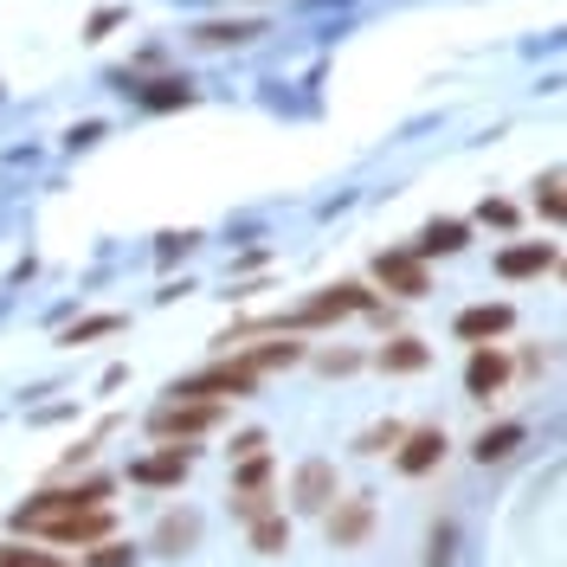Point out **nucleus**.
Here are the masks:
<instances>
[{
    "mask_svg": "<svg viewBox=\"0 0 567 567\" xmlns=\"http://www.w3.org/2000/svg\"><path fill=\"white\" fill-rule=\"evenodd\" d=\"M104 496H110L104 477H91V484H78V491H39V496H27V503L13 509V529L39 535V529H52V523H65V516L104 509Z\"/></svg>",
    "mask_w": 567,
    "mask_h": 567,
    "instance_id": "1",
    "label": "nucleus"
},
{
    "mask_svg": "<svg viewBox=\"0 0 567 567\" xmlns=\"http://www.w3.org/2000/svg\"><path fill=\"white\" fill-rule=\"evenodd\" d=\"M258 388V374H251L246 361H219V368H207V374H187V381H175V400H213L219 406V393H251Z\"/></svg>",
    "mask_w": 567,
    "mask_h": 567,
    "instance_id": "2",
    "label": "nucleus"
},
{
    "mask_svg": "<svg viewBox=\"0 0 567 567\" xmlns=\"http://www.w3.org/2000/svg\"><path fill=\"white\" fill-rule=\"evenodd\" d=\"M361 310H374V290H361V284H336V290H317L290 329H310V322H342V317H361Z\"/></svg>",
    "mask_w": 567,
    "mask_h": 567,
    "instance_id": "3",
    "label": "nucleus"
},
{
    "mask_svg": "<svg viewBox=\"0 0 567 567\" xmlns=\"http://www.w3.org/2000/svg\"><path fill=\"white\" fill-rule=\"evenodd\" d=\"M219 425V406L213 400H168L148 413V432L155 439H194V432H213Z\"/></svg>",
    "mask_w": 567,
    "mask_h": 567,
    "instance_id": "4",
    "label": "nucleus"
},
{
    "mask_svg": "<svg viewBox=\"0 0 567 567\" xmlns=\"http://www.w3.org/2000/svg\"><path fill=\"white\" fill-rule=\"evenodd\" d=\"M374 278L388 284L393 297H425V290H432L425 258H413V251H381V258H374Z\"/></svg>",
    "mask_w": 567,
    "mask_h": 567,
    "instance_id": "5",
    "label": "nucleus"
},
{
    "mask_svg": "<svg viewBox=\"0 0 567 567\" xmlns=\"http://www.w3.org/2000/svg\"><path fill=\"white\" fill-rule=\"evenodd\" d=\"M503 381H509V354L503 349H471V361H464V393L471 400H491V393H503Z\"/></svg>",
    "mask_w": 567,
    "mask_h": 567,
    "instance_id": "6",
    "label": "nucleus"
},
{
    "mask_svg": "<svg viewBox=\"0 0 567 567\" xmlns=\"http://www.w3.org/2000/svg\"><path fill=\"white\" fill-rule=\"evenodd\" d=\"M368 529H374V503H368V496H342V503L329 509V542H336V548H361Z\"/></svg>",
    "mask_w": 567,
    "mask_h": 567,
    "instance_id": "7",
    "label": "nucleus"
},
{
    "mask_svg": "<svg viewBox=\"0 0 567 567\" xmlns=\"http://www.w3.org/2000/svg\"><path fill=\"white\" fill-rule=\"evenodd\" d=\"M439 458H445V432H439V425H420V432L400 439V471H406V477H425Z\"/></svg>",
    "mask_w": 567,
    "mask_h": 567,
    "instance_id": "8",
    "label": "nucleus"
},
{
    "mask_svg": "<svg viewBox=\"0 0 567 567\" xmlns=\"http://www.w3.org/2000/svg\"><path fill=\"white\" fill-rule=\"evenodd\" d=\"M194 542H200V509H168L148 535V548H162V555H187Z\"/></svg>",
    "mask_w": 567,
    "mask_h": 567,
    "instance_id": "9",
    "label": "nucleus"
},
{
    "mask_svg": "<svg viewBox=\"0 0 567 567\" xmlns=\"http://www.w3.org/2000/svg\"><path fill=\"white\" fill-rule=\"evenodd\" d=\"M509 322H516V310H509V303H477V310H464L452 329H458L464 342H477V349H484L491 336H509Z\"/></svg>",
    "mask_w": 567,
    "mask_h": 567,
    "instance_id": "10",
    "label": "nucleus"
},
{
    "mask_svg": "<svg viewBox=\"0 0 567 567\" xmlns=\"http://www.w3.org/2000/svg\"><path fill=\"white\" fill-rule=\"evenodd\" d=\"M290 496H297V509H329V503H336V464L310 458L303 471H297Z\"/></svg>",
    "mask_w": 567,
    "mask_h": 567,
    "instance_id": "11",
    "label": "nucleus"
},
{
    "mask_svg": "<svg viewBox=\"0 0 567 567\" xmlns=\"http://www.w3.org/2000/svg\"><path fill=\"white\" fill-rule=\"evenodd\" d=\"M45 542H59V548H84V542H104L110 535V509H84V516H65V523H52V529H39Z\"/></svg>",
    "mask_w": 567,
    "mask_h": 567,
    "instance_id": "12",
    "label": "nucleus"
},
{
    "mask_svg": "<svg viewBox=\"0 0 567 567\" xmlns=\"http://www.w3.org/2000/svg\"><path fill=\"white\" fill-rule=\"evenodd\" d=\"M548 265H555V246H548V239L509 246L503 258H496V271H503V278H535V271H548Z\"/></svg>",
    "mask_w": 567,
    "mask_h": 567,
    "instance_id": "13",
    "label": "nucleus"
},
{
    "mask_svg": "<svg viewBox=\"0 0 567 567\" xmlns=\"http://www.w3.org/2000/svg\"><path fill=\"white\" fill-rule=\"evenodd\" d=\"M464 246H471V226L464 219H432L420 233V251L413 258H425V251H464Z\"/></svg>",
    "mask_w": 567,
    "mask_h": 567,
    "instance_id": "14",
    "label": "nucleus"
},
{
    "mask_svg": "<svg viewBox=\"0 0 567 567\" xmlns=\"http://www.w3.org/2000/svg\"><path fill=\"white\" fill-rule=\"evenodd\" d=\"M425 361H432V349H425V342H413V336H400V342H388V349H381V368H388V374H420Z\"/></svg>",
    "mask_w": 567,
    "mask_h": 567,
    "instance_id": "15",
    "label": "nucleus"
},
{
    "mask_svg": "<svg viewBox=\"0 0 567 567\" xmlns=\"http://www.w3.org/2000/svg\"><path fill=\"white\" fill-rule=\"evenodd\" d=\"M181 477H187V452H162V458H142L136 464V484H181Z\"/></svg>",
    "mask_w": 567,
    "mask_h": 567,
    "instance_id": "16",
    "label": "nucleus"
},
{
    "mask_svg": "<svg viewBox=\"0 0 567 567\" xmlns=\"http://www.w3.org/2000/svg\"><path fill=\"white\" fill-rule=\"evenodd\" d=\"M251 374H265V368H290V361H303V342H265V349L239 354Z\"/></svg>",
    "mask_w": 567,
    "mask_h": 567,
    "instance_id": "17",
    "label": "nucleus"
},
{
    "mask_svg": "<svg viewBox=\"0 0 567 567\" xmlns=\"http://www.w3.org/2000/svg\"><path fill=\"white\" fill-rule=\"evenodd\" d=\"M523 445V425H491L484 439H477V464H496V458H509Z\"/></svg>",
    "mask_w": 567,
    "mask_h": 567,
    "instance_id": "18",
    "label": "nucleus"
},
{
    "mask_svg": "<svg viewBox=\"0 0 567 567\" xmlns=\"http://www.w3.org/2000/svg\"><path fill=\"white\" fill-rule=\"evenodd\" d=\"M251 548H258V555H284V548H290V523H284V516H258V523H251Z\"/></svg>",
    "mask_w": 567,
    "mask_h": 567,
    "instance_id": "19",
    "label": "nucleus"
},
{
    "mask_svg": "<svg viewBox=\"0 0 567 567\" xmlns=\"http://www.w3.org/2000/svg\"><path fill=\"white\" fill-rule=\"evenodd\" d=\"M251 33H258L251 20H233V27H226V20H213V27H200V45H226V39L239 45V39H251Z\"/></svg>",
    "mask_w": 567,
    "mask_h": 567,
    "instance_id": "20",
    "label": "nucleus"
},
{
    "mask_svg": "<svg viewBox=\"0 0 567 567\" xmlns=\"http://www.w3.org/2000/svg\"><path fill=\"white\" fill-rule=\"evenodd\" d=\"M84 567H136V548H123V542H104V548H91Z\"/></svg>",
    "mask_w": 567,
    "mask_h": 567,
    "instance_id": "21",
    "label": "nucleus"
},
{
    "mask_svg": "<svg viewBox=\"0 0 567 567\" xmlns=\"http://www.w3.org/2000/svg\"><path fill=\"white\" fill-rule=\"evenodd\" d=\"M0 567H65V561L45 555V548H0Z\"/></svg>",
    "mask_w": 567,
    "mask_h": 567,
    "instance_id": "22",
    "label": "nucleus"
},
{
    "mask_svg": "<svg viewBox=\"0 0 567 567\" xmlns=\"http://www.w3.org/2000/svg\"><path fill=\"white\" fill-rule=\"evenodd\" d=\"M535 207H542V219H567V194H561V181H542V187H535Z\"/></svg>",
    "mask_w": 567,
    "mask_h": 567,
    "instance_id": "23",
    "label": "nucleus"
},
{
    "mask_svg": "<svg viewBox=\"0 0 567 567\" xmlns=\"http://www.w3.org/2000/svg\"><path fill=\"white\" fill-rule=\"evenodd\" d=\"M400 439H406V425H374V432H361V452H393V445H400Z\"/></svg>",
    "mask_w": 567,
    "mask_h": 567,
    "instance_id": "24",
    "label": "nucleus"
},
{
    "mask_svg": "<svg viewBox=\"0 0 567 567\" xmlns=\"http://www.w3.org/2000/svg\"><path fill=\"white\" fill-rule=\"evenodd\" d=\"M271 484V458L258 452V458H246V471H239V491H265Z\"/></svg>",
    "mask_w": 567,
    "mask_h": 567,
    "instance_id": "25",
    "label": "nucleus"
},
{
    "mask_svg": "<svg viewBox=\"0 0 567 567\" xmlns=\"http://www.w3.org/2000/svg\"><path fill=\"white\" fill-rule=\"evenodd\" d=\"M322 368H329V374H349V368H361V354L354 349H329L322 354Z\"/></svg>",
    "mask_w": 567,
    "mask_h": 567,
    "instance_id": "26",
    "label": "nucleus"
},
{
    "mask_svg": "<svg viewBox=\"0 0 567 567\" xmlns=\"http://www.w3.org/2000/svg\"><path fill=\"white\" fill-rule=\"evenodd\" d=\"M484 219H491V226H516V207H509V200H484Z\"/></svg>",
    "mask_w": 567,
    "mask_h": 567,
    "instance_id": "27",
    "label": "nucleus"
},
{
    "mask_svg": "<svg viewBox=\"0 0 567 567\" xmlns=\"http://www.w3.org/2000/svg\"><path fill=\"white\" fill-rule=\"evenodd\" d=\"M233 452H239V458H258V452H265V432H239Z\"/></svg>",
    "mask_w": 567,
    "mask_h": 567,
    "instance_id": "28",
    "label": "nucleus"
},
{
    "mask_svg": "<svg viewBox=\"0 0 567 567\" xmlns=\"http://www.w3.org/2000/svg\"><path fill=\"white\" fill-rule=\"evenodd\" d=\"M561 271H567V265H561Z\"/></svg>",
    "mask_w": 567,
    "mask_h": 567,
    "instance_id": "29",
    "label": "nucleus"
}]
</instances>
